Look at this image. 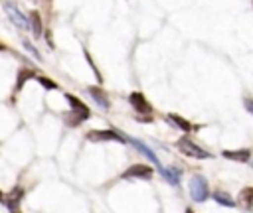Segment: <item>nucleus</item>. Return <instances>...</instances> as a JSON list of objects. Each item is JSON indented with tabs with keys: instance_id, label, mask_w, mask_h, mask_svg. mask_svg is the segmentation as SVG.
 <instances>
[{
	"instance_id": "obj_5",
	"label": "nucleus",
	"mask_w": 253,
	"mask_h": 213,
	"mask_svg": "<svg viewBox=\"0 0 253 213\" xmlns=\"http://www.w3.org/2000/svg\"><path fill=\"white\" fill-rule=\"evenodd\" d=\"M4 10H6L8 18L12 20V24H14L16 28H20V30H28V28H30V20H28L14 4H4Z\"/></svg>"
},
{
	"instance_id": "obj_2",
	"label": "nucleus",
	"mask_w": 253,
	"mask_h": 213,
	"mask_svg": "<svg viewBox=\"0 0 253 213\" xmlns=\"http://www.w3.org/2000/svg\"><path fill=\"white\" fill-rule=\"evenodd\" d=\"M65 99H67V103H69V106H71V114H75V118L71 120V124H79L81 120H87L89 116H91V110H89V106L85 105V103H81L75 95H65Z\"/></svg>"
},
{
	"instance_id": "obj_20",
	"label": "nucleus",
	"mask_w": 253,
	"mask_h": 213,
	"mask_svg": "<svg viewBox=\"0 0 253 213\" xmlns=\"http://www.w3.org/2000/svg\"><path fill=\"white\" fill-rule=\"evenodd\" d=\"M243 105H245V108H247V110H249V112L253 114V99L245 97V99H243Z\"/></svg>"
},
{
	"instance_id": "obj_10",
	"label": "nucleus",
	"mask_w": 253,
	"mask_h": 213,
	"mask_svg": "<svg viewBox=\"0 0 253 213\" xmlns=\"http://www.w3.org/2000/svg\"><path fill=\"white\" fill-rule=\"evenodd\" d=\"M87 93L93 97V101L101 106V108H109L111 106V103H109V99H107V93L103 91V89H99V87H87Z\"/></svg>"
},
{
	"instance_id": "obj_23",
	"label": "nucleus",
	"mask_w": 253,
	"mask_h": 213,
	"mask_svg": "<svg viewBox=\"0 0 253 213\" xmlns=\"http://www.w3.org/2000/svg\"><path fill=\"white\" fill-rule=\"evenodd\" d=\"M2 49H4V45H2V43H0V51H2Z\"/></svg>"
},
{
	"instance_id": "obj_13",
	"label": "nucleus",
	"mask_w": 253,
	"mask_h": 213,
	"mask_svg": "<svg viewBox=\"0 0 253 213\" xmlns=\"http://www.w3.org/2000/svg\"><path fill=\"white\" fill-rule=\"evenodd\" d=\"M239 201L245 205V209H253V187H243L239 193Z\"/></svg>"
},
{
	"instance_id": "obj_18",
	"label": "nucleus",
	"mask_w": 253,
	"mask_h": 213,
	"mask_svg": "<svg viewBox=\"0 0 253 213\" xmlns=\"http://www.w3.org/2000/svg\"><path fill=\"white\" fill-rule=\"evenodd\" d=\"M38 83H42L45 89H57V83H53L51 79H47L43 75H38Z\"/></svg>"
},
{
	"instance_id": "obj_22",
	"label": "nucleus",
	"mask_w": 253,
	"mask_h": 213,
	"mask_svg": "<svg viewBox=\"0 0 253 213\" xmlns=\"http://www.w3.org/2000/svg\"><path fill=\"white\" fill-rule=\"evenodd\" d=\"M186 213H194V211H192V209H186Z\"/></svg>"
},
{
	"instance_id": "obj_7",
	"label": "nucleus",
	"mask_w": 253,
	"mask_h": 213,
	"mask_svg": "<svg viewBox=\"0 0 253 213\" xmlns=\"http://www.w3.org/2000/svg\"><path fill=\"white\" fill-rule=\"evenodd\" d=\"M128 103L134 106V110L136 112H140V114H150L152 112V106H150V103L146 101V97L142 95V93H130L128 95Z\"/></svg>"
},
{
	"instance_id": "obj_15",
	"label": "nucleus",
	"mask_w": 253,
	"mask_h": 213,
	"mask_svg": "<svg viewBox=\"0 0 253 213\" xmlns=\"http://www.w3.org/2000/svg\"><path fill=\"white\" fill-rule=\"evenodd\" d=\"M160 172H162V176H164V179L168 181V183H172V185H178V172L176 170H170V168H160Z\"/></svg>"
},
{
	"instance_id": "obj_3",
	"label": "nucleus",
	"mask_w": 253,
	"mask_h": 213,
	"mask_svg": "<svg viewBox=\"0 0 253 213\" xmlns=\"http://www.w3.org/2000/svg\"><path fill=\"white\" fill-rule=\"evenodd\" d=\"M190 197L194 201H206L210 197V189H208V181L204 176H194L190 179Z\"/></svg>"
},
{
	"instance_id": "obj_12",
	"label": "nucleus",
	"mask_w": 253,
	"mask_h": 213,
	"mask_svg": "<svg viewBox=\"0 0 253 213\" xmlns=\"http://www.w3.org/2000/svg\"><path fill=\"white\" fill-rule=\"evenodd\" d=\"M211 195H213V201H217L219 205H223V207H235V199L229 193H225V191H213Z\"/></svg>"
},
{
	"instance_id": "obj_8",
	"label": "nucleus",
	"mask_w": 253,
	"mask_h": 213,
	"mask_svg": "<svg viewBox=\"0 0 253 213\" xmlns=\"http://www.w3.org/2000/svg\"><path fill=\"white\" fill-rule=\"evenodd\" d=\"M24 197V189L20 187V185H16L10 193H8V197L4 199L6 201V205H8V209H10V213H18V205H20V199Z\"/></svg>"
},
{
	"instance_id": "obj_19",
	"label": "nucleus",
	"mask_w": 253,
	"mask_h": 213,
	"mask_svg": "<svg viewBox=\"0 0 253 213\" xmlns=\"http://www.w3.org/2000/svg\"><path fill=\"white\" fill-rule=\"evenodd\" d=\"M22 43H24V47H26V49H28V51H30V53H32V55H34V57H36V59H42V57H40V53H38V51H36V47H34V45H32V43H30V41H28V39H24V41H22Z\"/></svg>"
},
{
	"instance_id": "obj_9",
	"label": "nucleus",
	"mask_w": 253,
	"mask_h": 213,
	"mask_svg": "<svg viewBox=\"0 0 253 213\" xmlns=\"http://www.w3.org/2000/svg\"><path fill=\"white\" fill-rule=\"evenodd\" d=\"M126 140H128V142H130V144H132V146H134V148H136V150H138L142 156H146V158H148V160H150L154 166H158V168H160V160H158V156H156V154H154L150 148H146V146H144L140 140H136V138H126Z\"/></svg>"
},
{
	"instance_id": "obj_17",
	"label": "nucleus",
	"mask_w": 253,
	"mask_h": 213,
	"mask_svg": "<svg viewBox=\"0 0 253 213\" xmlns=\"http://www.w3.org/2000/svg\"><path fill=\"white\" fill-rule=\"evenodd\" d=\"M32 77H36V73L32 71V69H24V71H20V75H18V89H22V85L28 81V79H32Z\"/></svg>"
},
{
	"instance_id": "obj_14",
	"label": "nucleus",
	"mask_w": 253,
	"mask_h": 213,
	"mask_svg": "<svg viewBox=\"0 0 253 213\" xmlns=\"http://www.w3.org/2000/svg\"><path fill=\"white\" fill-rule=\"evenodd\" d=\"M168 116H170V120H172L180 130H184V132H190V130L194 128L186 118H182V116H178V114H174V112H172V114H168Z\"/></svg>"
},
{
	"instance_id": "obj_16",
	"label": "nucleus",
	"mask_w": 253,
	"mask_h": 213,
	"mask_svg": "<svg viewBox=\"0 0 253 213\" xmlns=\"http://www.w3.org/2000/svg\"><path fill=\"white\" fill-rule=\"evenodd\" d=\"M42 18H40V14L38 12H32L30 14V24H32V28H34V34H36V37H40L42 36V22H40Z\"/></svg>"
},
{
	"instance_id": "obj_1",
	"label": "nucleus",
	"mask_w": 253,
	"mask_h": 213,
	"mask_svg": "<svg viewBox=\"0 0 253 213\" xmlns=\"http://www.w3.org/2000/svg\"><path fill=\"white\" fill-rule=\"evenodd\" d=\"M176 146H178V150H180L182 154H186V156H190V158H198V160L211 158V154H210L208 150H204L202 146H198V144L192 142L190 138H180V140L176 142Z\"/></svg>"
},
{
	"instance_id": "obj_21",
	"label": "nucleus",
	"mask_w": 253,
	"mask_h": 213,
	"mask_svg": "<svg viewBox=\"0 0 253 213\" xmlns=\"http://www.w3.org/2000/svg\"><path fill=\"white\" fill-rule=\"evenodd\" d=\"M0 201H4V195H2V191H0Z\"/></svg>"
},
{
	"instance_id": "obj_4",
	"label": "nucleus",
	"mask_w": 253,
	"mask_h": 213,
	"mask_svg": "<svg viewBox=\"0 0 253 213\" xmlns=\"http://www.w3.org/2000/svg\"><path fill=\"white\" fill-rule=\"evenodd\" d=\"M152 168L150 166H146V164H132L130 168H126L125 172H123V179H150L152 178Z\"/></svg>"
},
{
	"instance_id": "obj_6",
	"label": "nucleus",
	"mask_w": 253,
	"mask_h": 213,
	"mask_svg": "<svg viewBox=\"0 0 253 213\" xmlns=\"http://www.w3.org/2000/svg\"><path fill=\"white\" fill-rule=\"evenodd\" d=\"M87 140L91 142H103V140H115V142H126L125 136H121L115 130H91L87 134Z\"/></svg>"
},
{
	"instance_id": "obj_11",
	"label": "nucleus",
	"mask_w": 253,
	"mask_h": 213,
	"mask_svg": "<svg viewBox=\"0 0 253 213\" xmlns=\"http://www.w3.org/2000/svg\"><path fill=\"white\" fill-rule=\"evenodd\" d=\"M221 154H223V158H227V160H231V162H239V164L247 162L249 156H251V152L245 150V148H241V150H223Z\"/></svg>"
}]
</instances>
